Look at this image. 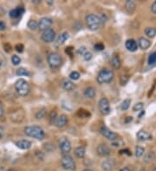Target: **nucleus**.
I'll return each instance as SVG.
<instances>
[{"label":"nucleus","mask_w":156,"mask_h":171,"mask_svg":"<svg viewBox=\"0 0 156 171\" xmlns=\"http://www.w3.org/2000/svg\"><path fill=\"white\" fill-rule=\"evenodd\" d=\"M125 47L128 51L135 52L138 49V44L133 39H128L125 42Z\"/></svg>","instance_id":"obj_18"},{"label":"nucleus","mask_w":156,"mask_h":171,"mask_svg":"<svg viewBox=\"0 0 156 171\" xmlns=\"http://www.w3.org/2000/svg\"><path fill=\"white\" fill-rule=\"evenodd\" d=\"M82 57H83V59H84L86 62H88V61H90L93 58V54L90 51H87L86 53L82 55Z\"/></svg>","instance_id":"obj_40"},{"label":"nucleus","mask_w":156,"mask_h":171,"mask_svg":"<svg viewBox=\"0 0 156 171\" xmlns=\"http://www.w3.org/2000/svg\"><path fill=\"white\" fill-rule=\"evenodd\" d=\"M94 49H95V50H96V51H102V50L104 49L103 43H102V42H98V43L95 44V46H94Z\"/></svg>","instance_id":"obj_41"},{"label":"nucleus","mask_w":156,"mask_h":171,"mask_svg":"<svg viewBox=\"0 0 156 171\" xmlns=\"http://www.w3.org/2000/svg\"><path fill=\"white\" fill-rule=\"evenodd\" d=\"M50 119V124H53L54 125V123H55V121L57 119V112L56 111V110H52L51 112H50V117H49Z\"/></svg>","instance_id":"obj_34"},{"label":"nucleus","mask_w":156,"mask_h":171,"mask_svg":"<svg viewBox=\"0 0 156 171\" xmlns=\"http://www.w3.org/2000/svg\"><path fill=\"white\" fill-rule=\"evenodd\" d=\"M23 132L27 137H32L39 141L43 140L45 137V131L39 126H26L23 130Z\"/></svg>","instance_id":"obj_1"},{"label":"nucleus","mask_w":156,"mask_h":171,"mask_svg":"<svg viewBox=\"0 0 156 171\" xmlns=\"http://www.w3.org/2000/svg\"><path fill=\"white\" fill-rule=\"evenodd\" d=\"M88 51L86 49V47H84V46H82V47H80L78 49H77V54L79 55H81V56H82L86 52Z\"/></svg>","instance_id":"obj_42"},{"label":"nucleus","mask_w":156,"mask_h":171,"mask_svg":"<svg viewBox=\"0 0 156 171\" xmlns=\"http://www.w3.org/2000/svg\"><path fill=\"white\" fill-rule=\"evenodd\" d=\"M59 149H60L61 152L64 155L69 154L70 150H71V149H72L71 142H70V141L68 138L63 137L59 141Z\"/></svg>","instance_id":"obj_9"},{"label":"nucleus","mask_w":156,"mask_h":171,"mask_svg":"<svg viewBox=\"0 0 156 171\" xmlns=\"http://www.w3.org/2000/svg\"><path fill=\"white\" fill-rule=\"evenodd\" d=\"M23 13H24V9H23V7H17V8H15V9L12 10L10 12V13H9V15H10V17H12V18L16 19V18H18V17H21Z\"/></svg>","instance_id":"obj_20"},{"label":"nucleus","mask_w":156,"mask_h":171,"mask_svg":"<svg viewBox=\"0 0 156 171\" xmlns=\"http://www.w3.org/2000/svg\"><path fill=\"white\" fill-rule=\"evenodd\" d=\"M121 152H125V154H127V156H131L132 155L131 151H129L128 149H123V150H121Z\"/></svg>","instance_id":"obj_52"},{"label":"nucleus","mask_w":156,"mask_h":171,"mask_svg":"<svg viewBox=\"0 0 156 171\" xmlns=\"http://www.w3.org/2000/svg\"><path fill=\"white\" fill-rule=\"evenodd\" d=\"M69 79L72 80H77L79 78H80V74L77 72V71H73L71 72L69 75Z\"/></svg>","instance_id":"obj_36"},{"label":"nucleus","mask_w":156,"mask_h":171,"mask_svg":"<svg viewBox=\"0 0 156 171\" xmlns=\"http://www.w3.org/2000/svg\"><path fill=\"white\" fill-rule=\"evenodd\" d=\"M85 21L88 29L91 31H96L102 27V23L101 21V18L95 14H88L85 17Z\"/></svg>","instance_id":"obj_3"},{"label":"nucleus","mask_w":156,"mask_h":171,"mask_svg":"<svg viewBox=\"0 0 156 171\" xmlns=\"http://www.w3.org/2000/svg\"><path fill=\"white\" fill-rule=\"evenodd\" d=\"M148 64L149 65H154L156 64V52L151 54L150 56L148 57Z\"/></svg>","instance_id":"obj_38"},{"label":"nucleus","mask_w":156,"mask_h":171,"mask_svg":"<svg viewBox=\"0 0 156 171\" xmlns=\"http://www.w3.org/2000/svg\"><path fill=\"white\" fill-rule=\"evenodd\" d=\"M32 3L33 4H41V1L40 0H33Z\"/></svg>","instance_id":"obj_55"},{"label":"nucleus","mask_w":156,"mask_h":171,"mask_svg":"<svg viewBox=\"0 0 156 171\" xmlns=\"http://www.w3.org/2000/svg\"><path fill=\"white\" fill-rule=\"evenodd\" d=\"M61 165L65 170L74 171L76 169L75 160L69 154L64 155L61 158Z\"/></svg>","instance_id":"obj_6"},{"label":"nucleus","mask_w":156,"mask_h":171,"mask_svg":"<svg viewBox=\"0 0 156 171\" xmlns=\"http://www.w3.org/2000/svg\"><path fill=\"white\" fill-rule=\"evenodd\" d=\"M98 107L101 114L103 115V116L109 115V114L110 113V112H111L109 101V99H108L107 98H102V99L99 100Z\"/></svg>","instance_id":"obj_7"},{"label":"nucleus","mask_w":156,"mask_h":171,"mask_svg":"<svg viewBox=\"0 0 156 171\" xmlns=\"http://www.w3.org/2000/svg\"><path fill=\"white\" fill-rule=\"evenodd\" d=\"M47 114V109L45 107H43L42 109H40L38 112H36V113L35 114V117L36 119H43L45 118Z\"/></svg>","instance_id":"obj_26"},{"label":"nucleus","mask_w":156,"mask_h":171,"mask_svg":"<svg viewBox=\"0 0 156 171\" xmlns=\"http://www.w3.org/2000/svg\"><path fill=\"white\" fill-rule=\"evenodd\" d=\"M47 62L49 66L52 69H56L60 68L63 64V59L61 55L56 53V52H51L47 56Z\"/></svg>","instance_id":"obj_5"},{"label":"nucleus","mask_w":156,"mask_h":171,"mask_svg":"<svg viewBox=\"0 0 156 171\" xmlns=\"http://www.w3.org/2000/svg\"><path fill=\"white\" fill-rule=\"evenodd\" d=\"M17 76H27V77H29V76H30V73L24 68H19L17 70Z\"/></svg>","instance_id":"obj_29"},{"label":"nucleus","mask_w":156,"mask_h":171,"mask_svg":"<svg viewBox=\"0 0 156 171\" xmlns=\"http://www.w3.org/2000/svg\"><path fill=\"white\" fill-rule=\"evenodd\" d=\"M28 28L31 30H36L38 29V23L34 19H30L28 22Z\"/></svg>","instance_id":"obj_31"},{"label":"nucleus","mask_w":156,"mask_h":171,"mask_svg":"<svg viewBox=\"0 0 156 171\" xmlns=\"http://www.w3.org/2000/svg\"><path fill=\"white\" fill-rule=\"evenodd\" d=\"M138 47H140L142 50H146L147 49H149L151 46V42L150 40H148L147 38L145 37H140L138 40Z\"/></svg>","instance_id":"obj_17"},{"label":"nucleus","mask_w":156,"mask_h":171,"mask_svg":"<svg viewBox=\"0 0 156 171\" xmlns=\"http://www.w3.org/2000/svg\"><path fill=\"white\" fill-rule=\"evenodd\" d=\"M144 107V103L143 102H139L136 103L133 107V112H139V111H141Z\"/></svg>","instance_id":"obj_37"},{"label":"nucleus","mask_w":156,"mask_h":171,"mask_svg":"<svg viewBox=\"0 0 156 171\" xmlns=\"http://www.w3.org/2000/svg\"><path fill=\"white\" fill-rule=\"evenodd\" d=\"M4 48H5V51H6L7 53H9V52L11 51V49H12V46L10 45V43H8V42H6L5 44L4 45Z\"/></svg>","instance_id":"obj_46"},{"label":"nucleus","mask_w":156,"mask_h":171,"mask_svg":"<svg viewBox=\"0 0 156 171\" xmlns=\"http://www.w3.org/2000/svg\"><path fill=\"white\" fill-rule=\"evenodd\" d=\"M153 171H156V167H154V169H153Z\"/></svg>","instance_id":"obj_59"},{"label":"nucleus","mask_w":156,"mask_h":171,"mask_svg":"<svg viewBox=\"0 0 156 171\" xmlns=\"http://www.w3.org/2000/svg\"><path fill=\"white\" fill-rule=\"evenodd\" d=\"M126 9L128 12L132 13L135 10V3L133 1H127L126 3Z\"/></svg>","instance_id":"obj_30"},{"label":"nucleus","mask_w":156,"mask_h":171,"mask_svg":"<svg viewBox=\"0 0 156 171\" xmlns=\"http://www.w3.org/2000/svg\"><path fill=\"white\" fill-rule=\"evenodd\" d=\"M151 12L154 14H156V1H154L151 5Z\"/></svg>","instance_id":"obj_49"},{"label":"nucleus","mask_w":156,"mask_h":171,"mask_svg":"<svg viewBox=\"0 0 156 171\" xmlns=\"http://www.w3.org/2000/svg\"><path fill=\"white\" fill-rule=\"evenodd\" d=\"M36 156L38 157V159L43 160L44 159V154L41 151H36Z\"/></svg>","instance_id":"obj_45"},{"label":"nucleus","mask_w":156,"mask_h":171,"mask_svg":"<svg viewBox=\"0 0 156 171\" xmlns=\"http://www.w3.org/2000/svg\"><path fill=\"white\" fill-rule=\"evenodd\" d=\"M0 66H1V62H0Z\"/></svg>","instance_id":"obj_60"},{"label":"nucleus","mask_w":156,"mask_h":171,"mask_svg":"<svg viewBox=\"0 0 156 171\" xmlns=\"http://www.w3.org/2000/svg\"><path fill=\"white\" fill-rule=\"evenodd\" d=\"M154 153L153 151H148L147 153H146L144 156V162L147 163H149L152 161L154 159Z\"/></svg>","instance_id":"obj_28"},{"label":"nucleus","mask_w":156,"mask_h":171,"mask_svg":"<svg viewBox=\"0 0 156 171\" xmlns=\"http://www.w3.org/2000/svg\"><path fill=\"white\" fill-rule=\"evenodd\" d=\"M132 120H133V118L132 117H127L126 119H125V123H130V122H132Z\"/></svg>","instance_id":"obj_50"},{"label":"nucleus","mask_w":156,"mask_h":171,"mask_svg":"<svg viewBox=\"0 0 156 171\" xmlns=\"http://www.w3.org/2000/svg\"><path fill=\"white\" fill-rule=\"evenodd\" d=\"M56 35H57V34H56L54 29H52L51 28L47 29L43 31V33L41 35V39L46 43H50V42H53L55 41Z\"/></svg>","instance_id":"obj_8"},{"label":"nucleus","mask_w":156,"mask_h":171,"mask_svg":"<svg viewBox=\"0 0 156 171\" xmlns=\"http://www.w3.org/2000/svg\"><path fill=\"white\" fill-rule=\"evenodd\" d=\"M6 29V24L4 21H0V30L4 31Z\"/></svg>","instance_id":"obj_48"},{"label":"nucleus","mask_w":156,"mask_h":171,"mask_svg":"<svg viewBox=\"0 0 156 171\" xmlns=\"http://www.w3.org/2000/svg\"><path fill=\"white\" fill-rule=\"evenodd\" d=\"M140 171H147V169H140Z\"/></svg>","instance_id":"obj_58"},{"label":"nucleus","mask_w":156,"mask_h":171,"mask_svg":"<svg viewBox=\"0 0 156 171\" xmlns=\"http://www.w3.org/2000/svg\"><path fill=\"white\" fill-rule=\"evenodd\" d=\"M61 86L63 87V89L67 92H72L73 90H75V85L71 81V80H68V79H65L62 81Z\"/></svg>","instance_id":"obj_16"},{"label":"nucleus","mask_w":156,"mask_h":171,"mask_svg":"<svg viewBox=\"0 0 156 171\" xmlns=\"http://www.w3.org/2000/svg\"><path fill=\"white\" fill-rule=\"evenodd\" d=\"M37 23H38V29L43 31L47 29L50 28V26L53 24V20L50 17H42Z\"/></svg>","instance_id":"obj_12"},{"label":"nucleus","mask_w":156,"mask_h":171,"mask_svg":"<svg viewBox=\"0 0 156 171\" xmlns=\"http://www.w3.org/2000/svg\"><path fill=\"white\" fill-rule=\"evenodd\" d=\"M69 35L68 32H66V31H65V32H63V33L57 37V43L58 45H63L64 42L69 39Z\"/></svg>","instance_id":"obj_25"},{"label":"nucleus","mask_w":156,"mask_h":171,"mask_svg":"<svg viewBox=\"0 0 156 171\" xmlns=\"http://www.w3.org/2000/svg\"><path fill=\"white\" fill-rule=\"evenodd\" d=\"M75 156L79 159H82L85 157L86 155V149L83 146H78L75 149Z\"/></svg>","instance_id":"obj_24"},{"label":"nucleus","mask_w":156,"mask_h":171,"mask_svg":"<svg viewBox=\"0 0 156 171\" xmlns=\"http://www.w3.org/2000/svg\"><path fill=\"white\" fill-rule=\"evenodd\" d=\"M3 136H4V128L0 126V139L3 137Z\"/></svg>","instance_id":"obj_51"},{"label":"nucleus","mask_w":156,"mask_h":171,"mask_svg":"<svg viewBox=\"0 0 156 171\" xmlns=\"http://www.w3.org/2000/svg\"><path fill=\"white\" fill-rule=\"evenodd\" d=\"M82 171H94V170H92L91 169H84Z\"/></svg>","instance_id":"obj_56"},{"label":"nucleus","mask_w":156,"mask_h":171,"mask_svg":"<svg viewBox=\"0 0 156 171\" xmlns=\"http://www.w3.org/2000/svg\"><path fill=\"white\" fill-rule=\"evenodd\" d=\"M119 171H132L129 168H127V167H125V168H122V169H121Z\"/></svg>","instance_id":"obj_53"},{"label":"nucleus","mask_w":156,"mask_h":171,"mask_svg":"<svg viewBox=\"0 0 156 171\" xmlns=\"http://www.w3.org/2000/svg\"><path fill=\"white\" fill-rule=\"evenodd\" d=\"M4 114H5V110H4V105H3V103H2V101L0 100V119H2V118H3Z\"/></svg>","instance_id":"obj_44"},{"label":"nucleus","mask_w":156,"mask_h":171,"mask_svg":"<svg viewBox=\"0 0 156 171\" xmlns=\"http://www.w3.org/2000/svg\"><path fill=\"white\" fill-rule=\"evenodd\" d=\"M14 87H15V90L17 92V94L22 97L27 96L30 92V86H29V82L22 78L18 79L15 82Z\"/></svg>","instance_id":"obj_2"},{"label":"nucleus","mask_w":156,"mask_h":171,"mask_svg":"<svg viewBox=\"0 0 156 171\" xmlns=\"http://www.w3.org/2000/svg\"><path fill=\"white\" fill-rule=\"evenodd\" d=\"M6 171H17V170L14 169H8V170H6Z\"/></svg>","instance_id":"obj_57"},{"label":"nucleus","mask_w":156,"mask_h":171,"mask_svg":"<svg viewBox=\"0 0 156 171\" xmlns=\"http://www.w3.org/2000/svg\"><path fill=\"white\" fill-rule=\"evenodd\" d=\"M145 34L149 38H154L156 35V29L152 28V27L146 28L145 29Z\"/></svg>","instance_id":"obj_27"},{"label":"nucleus","mask_w":156,"mask_h":171,"mask_svg":"<svg viewBox=\"0 0 156 171\" xmlns=\"http://www.w3.org/2000/svg\"><path fill=\"white\" fill-rule=\"evenodd\" d=\"M115 77V74L109 69H102L97 74L96 80L99 84H109L110 83Z\"/></svg>","instance_id":"obj_4"},{"label":"nucleus","mask_w":156,"mask_h":171,"mask_svg":"<svg viewBox=\"0 0 156 171\" xmlns=\"http://www.w3.org/2000/svg\"><path fill=\"white\" fill-rule=\"evenodd\" d=\"M65 52H66V54H68L69 55H70V56H72L73 55V48L72 47H68L67 49H66V50H65Z\"/></svg>","instance_id":"obj_47"},{"label":"nucleus","mask_w":156,"mask_h":171,"mask_svg":"<svg viewBox=\"0 0 156 171\" xmlns=\"http://www.w3.org/2000/svg\"><path fill=\"white\" fill-rule=\"evenodd\" d=\"M11 61H12V63L14 66H17V65H19L21 63V58L17 56V55H13L12 56Z\"/></svg>","instance_id":"obj_35"},{"label":"nucleus","mask_w":156,"mask_h":171,"mask_svg":"<svg viewBox=\"0 0 156 171\" xmlns=\"http://www.w3.org/2000/svg\"><path fill=\"white\" fill-rule=\"evenodd\" d=\"M68 122H69V118L65 114H62L57 118V119L54 123V126L57 128H63L68 124Z\"/></svg>","instance_id":"obj_13"},{"label":"nucleus","mask_w":156,"mask_h":171,"mask_svg":"<svg viewBox=\"0 0 156 171\" xmlns=\"http://www.w3.org/2000/svg\"><path fill=\"white\" fill-rule=\"evenodd\" d=\"M83 94H84V96L88 99H94V98L95 97V95H96V91H95V89L93 87V86H88V87H87L86 89L84 90L83 92Z\"/></svg>","instance_id":"obj_23"},{"label":"nucleus","mask_w":156,"mask_h":171,"mask_svg":"<svg viewBox=\"0 0 156 171\" xmlns=\"http://www.w3.org/2000/svg\"><path fill=\"white\" fill-rule=\"evenodd\" d=\"M15 49H16L17 52H18V53H22V52L23 51V49H24V47H23V45L22 43H19V44H17V45H16Z\"/></svg>","instance_id":"obj_43"},{"label":"nucleus","mask_w":156,"mask_h":171,"mask_svg":"<svg viewBox=\"0 0 156 171\" xmlns=\"http://www.w3.org/2000/svg\"><path fill=\"white\" fill-rule=\"evenodd\" d=\"M23 111H19L17 110L16 112H12V113L11 114V120L15 122V123H21L23 120L24 116H20V113H23Z\"/></svg>","instance_id":"obj_21"},{"label":"nucleus","mask_w":156,"mask_h":171,"mask_svg":"<svg viewBox=\"0 0 156 171\" xmlns=\"http://www.w3.org/2000/svg\"><path fill=\"white\" fill-rule=\"evenodd\" d=\"M100 133L105 137L107 139H109V141H115L117 139V137H118V135L116 134V132H114L113 131H111L109 130L108 127L106 126H101V128H100Z\"/></svg>","instance_id":"obj_10"},{"label":"nucleus","mask_w":156,"mask_h":171,"mask_svg":"<svg viewBox=\"0 0 156 171\" xmlns=\"http://www.w3.org/2000/svg\"><path fill=\"white\" fill-rule=\"evenodd\" d=\"M96 153L101 157H108L111 155V149L109 145L105 143H101L96 148Z\"/></svg>","instance_id":"obj_11"},{"label":"nucleus","mask_w":156,"mask_h":171,"mask_svg":"<svg viewBox=\"0 0 156 171\" xmlns=\"http://www.w3.org/2000/svg\"><path fill=\"white\" fill-rule=\"evenodd\" d=\"M116 167V162L114 159H107L103 161L101 164L102 169L104 171H112Z\"/></svg>","instance_id":"obj_14"},{"label":"nucleus","mask_w":156,"mask_h":171,"mask_svg":"<svg viewBox=\"0 0 156 171\" xmlns=\"http://www.w3.org/2000/svg\"><path fill=\"white\" fill-rule=\"evenodd\" d=\"M145 153V149L141 146H136L135 148V151H134V155L136 157H141Z\"/></svg>","instance_id":"obj_33"},{"label":"nucleus","mask_w":156,"mask_h":171,"mask_svg":"<svg viewBox=\"0 0 156 171\" xmlns=\"http://www.w3.org/2000/svg\"><path fill=\"white\" fill-rule=\"evenodd\" d=\"M137 139L140 142H146V141H150L153 139V136L150 133L147 132L145 131H140L137 132Z\"/></svg>","instance_id":"obj_15"},{"label":"nucleus","mask_w":156,"mask_h":171,"mask_svg":"<svg viewBox=\"0 0 156 171\" xmlns=\"http://www.w3.org/2000/svg\"><path fill=\"white\" fill-rule=\"evenodd\" d=\"M128 80H129L128 75H126V74L122 75V76L121 77V79H120V83H121V86L126 85L127 82H128Z\"/></svg>","instance_id":"obj_39"},{"label":"nucleus","mask_w":156,"mask_h":171,"mask_svg":"<svg viewBox=\"0 0 156 171\" xmlns=\"http://www.w3.org/2000/svg\"><path fill=\"white\" fill-rule=\"evenodd\" d=\"M110 65L115 69H119L121 68V62L119 55H114V56L111 58V60H110Z\"/></svg>","instance_id":"obj_22"},{"label":"nucleus","mask_w":156,"mask_h":171,"mask_svg":"<svg viewBox=\"0 0 156 171\" xmlns=\"http://www.w3.org/2000/svg\"><path fill=\"white\" fill-rule=\"evenodd\" d=\"M15 143H16L17 148L21 149H29L31 148V145H32L31 142L29 140H26V139L19 140Z\"/></svg>","instance_id":"obj_19"},{"label":"nucleus","mask_w":156,"mask_h":171,"mask_svg":"<svg viewBox=\"0 0 156 171\" xmlns=\"http://www.w3.org/2000/svg\"><path fill=\"white\" fill-rule=\"evenodd\" d=\"M144 115H145V111H141V112L139 114L138 117L139 118H141V117H142V116H144Z\"/></svg>","instance_id":"obj_54"},{"label":"nucleus","mask_w":156,"mask_h":171,"mask_svg":"<svg viewBox=\"0 0 156 171\" xmlns=\"http://www.w3.org/2000/svg\"><path fill=\"white\" fill-rule=\"evenodd\" d=\"M130 104H131V99H124L121 105V109L122 111H127V109L129 108L130 106Z\"/></svg>","instance_id":"obj_32"}]
</instances>
